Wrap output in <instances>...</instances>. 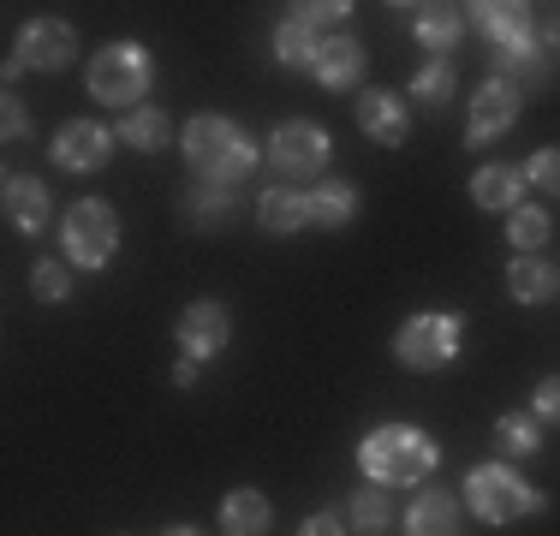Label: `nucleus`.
Instances as JSON below:
<instances>
[{
    "label": "nucleus",
    "instance_id": "1",
    "mask_svg": "<svg viewBox=\"0 0 560 536\" xmlns=\"http://www.w3.org/2000/svg\"><path fill=\"white\" fill-rule=\"evenodd\" d=\"M435 441L423 435V429L411 423H382L364 435V447H358V465H364L370 482H382V489H399V482H423L435 471Z\"/></svg>",
    "mask_w": 560,
    "mask_h": 536
},
{
    "label": "nucleus",
    "instance_id": "2",
    "mask_svg": "<svg viewBox=\"0 0 560 536\" xmlns=\"http://www.w3.org/2000/svg\"><path fill=\"white\" fill-rule=\"evenodd\" d=\"M185 155H191V167L203 185H233L257 167V143L221 114H203V119L185 126Z\"/></svg>",
    "mask_w": 560,
    "mask_h": 536
},
{
    "label": "nucleus",
    "instance_id": "3",
    "mask_svg": "<svg viewBox=\"0 0 560 536\" xmlns=\"http://www.w3.org/2000/svg\"><path fill=\"white\" fill-rule=\"evenodd\" d=\"M465 501H471V513L483 518V525H513V518L537 513L542 494L530 489L513 465H477V471L465 477Z\"/></svg>",
    "mask_w": 560,
    "mask_h": 536
},
{
    "label": "nucleus",
    "instance_id": "4",
    "mask_svg": "<svg viewBox=\"0 0 560 536\" xmlns=\"http://www.w3.org/2000/svg\"><path fill=\"white\" fill-rule=\"evenodd\" d=\"M143 90H150V54H143L138 43H108L96 60H90V96L96 102L138 114Z\"/></svg>",
    "mask_w": 560,
    "mask_h": 536
},
{
    "label": "nucleus",
    "instance_id": "5",
    "mask_svg": "<svg viewBox=\"0 0 560 536\" xmlns=\"http://www.w3.org/2000/svg\"><path fill=\"white\" fill-rule=\"evenodd\" d=\"M119 245V214L102 203V197H84V203L66 209L60 221V250L72 268H102Z\"/></svg>",
    "mask_w": 560,
    "mask_h": 536
},
{
    "label": "nucleus",
    "instance_id": "6",
    "mask_svg": "<svg viewBox=\"0 0 560 536\" xmlns=\"http://www.w3.org/2000/svg\"><path fill=\"white\" fill-rule=\"evenodd\" d=\"M465 346L459 316H411L406 328L394 334V358L406 370H447Z\"/></svg>",
    "mask_w": 560,
    "mask_h": 536
},
{
    "label": "nucleus",
    "instance_id": "7",
    "mask_svg": "<svg viewBox=\"0 0 560 536\" xmlns=\"http://www.w3.org/2000/svg\"><path fill=\"white\" fill-rule=\"evenodd\" d=\"M471 24L501 48V60H537V12L525 0H483L471 7Z\"/></svg>",
    "mask_w": 560,
    "mask_h": 536
},
{
    "label": "nucleus",
    "instance_id": "8",
    "mask_svg": "<svg viewBox=\"0 0 560 536\" xmlns=\"http://www.w3.org/2000/svg\"><path fill=\"white\" fill-rule=\"evenodd\" d=\"M328 155H335V143H328V131L311 126V119H287V126L275 131V143H269V161L287 173V179H311V173H323Z\"/></svg>",
    "mask_w": 560,
    "mask_h": 536
},
{
    "label": "nucleus",
    "instance_id": "9",
    "mask_svg": "<svg viewBox=\"0 0 560 536\" xmlns=\"http://www.w3.org/2000/svg\"><path fill=\"white\" fill-rule=\"evenodd\" d=\"M78 60V36L72 24L60 19H36L19 31V54H12L7 72H24V66H36V72H66V66Z\"/></svg>",
    "mask_w": 560,
    "mask_h": 536
},
{
    "label": "nucleus",
    "instance_id": "10",
    "mask_svg": "<svg viewBox=\"0 0 560 536\" xmlns=\"http://www.w3.org/2000/svg\"><path fill=\"white\" fill-rule=\"evenodd\" d=\"M513 119H518V90H513V78H489V84H477V96H471L465 143H471V150H483L489 138L513 131Z\"/></svg>",
    "mask_w": 560,
    "mask_h": 536
},
{
    "label": "nucleus",
    "instance_id": "11",
    "mask_svg": "<svg viewBox=\"0 0 560 536\" xmlns=\"http://www.w3.org/2000/svg\"><path fill=\"white\" fill-rule=\"evenodd\" d=\"M226 340H233V316H226V304L215 299H197L191 311L179 316V358H215L226 352Z\"/></svg>",
    "mask_w": 560,
    "mask_h": 536
},
{
    "label": "nucleus",
    "instance_id": "12",
    "mask_svg": "<svg viewBox=\"0 0 560 536\" xmlns=\"http://www.w3.org/2000/svg\"><path fill=\"white\" fill-rule=\"evenodd\" d=\"M108 150H114V131H102L96 119H66L55 131V161L72 173H96L108 167Z\"/></svg>",
    "mask_w": 560,
    "mask_h": 536
},
{
    "label": "nucleus",
    "instance_id": "13",
    "mask_svg": "<svg viewBox=\"0 0 560 536\" xmlns=\"http://www.w3.org/2000/svg\"><path fill=\"white\" fill-rule=\"evenodd\" d=\"M358 126H364V138H376V143H406V131H411V107L394 96V90H364L358 96Z\"/></svg>",
    "mask_w": 560,
    "mask_h": 536
},
{
    "label": "nucleus",
    "instance_id": "14",
    "mask_svg": "<svg viewBox=\"0 0 560 536\" xmlns=\"http://www.w3.org/2000/svg\"><path fill=\"white\" fill-rule=\"evenodd\" d=\"M406 536H459V501L447 489H423L406 513Z\"/></svg>",
    "mask_w": 560,
    "mask_h": 536
},
{
    "label": "nucleus",
    "instance_id": "15",
    "mask_svg": "<svg viewBox=\"0 0 560 536\" xmlns=\"http://www.w3.org/2000/svg\"><path fill=\"white\" fill-rule=\"evenodd\" d=\"M7 221H12V233H43L48 226V185L43 179H7Z\"/></svg>",
    "mask_w": 560,
    "mask_h": 536
},
{
    "label": "nucleus",
    "instance_id": "16",
    "mask_svg": "<svg viewBox=\"0 0 560 536\" xmlns=\"http://www.w3.org/2000/svg\"><path fill=\"white\" fill-rule=\"evenodd\" d=\"M311 72L323 78V90H352L358 72H364V48H358L352 36H335V43H323Z\"/></svg>",
    "mask_w": 560,
    "mask_h": 536
},
{
    "label": "nucleus",
    "instance_id": "17",
    "mask_svg": "<svg viewBox=\"0 0 560 536\" xmlns=\"http://www.w3.org/2000/svg\"><path fill=\"white\" fill-rule=\"evenodd\" d=\"M269 501H262L257 489H233L221 501V531L226 536H269Z\"/></svg>",
    "mask_w": 560,
    "mask_h": 536
},
{
    "label": "nucleus",
    "instance_id": "18",
    "mask_svg": "<svg viewBox=\"0 0 560 536\" xmlns=\"http://www.w3.org/2000/svg\"><path fill=\"white\" fill-rule=\"evenodd\" d=\"M506 292H513L518 304H542V299H555V292H560L555 263H542V257H513V268H506Z\"/></svg>",
    "mask_w": 560,
    "mask_h": 536
},
{
    "label": "nucleus",
    "instance_id": "19",
    "mask_svg": "<svg viewBox=\"0 0 560 536\" xmlns=\"http://www.w3.org/2000/svg\"><path fill=\"white\" fill-rule=\"evenodd\" d=\"M257 221H262V233H299V226H311V197L275 185V191H262Z\"/></svg>",
    "mask_w": 560,
    "mask_h": 536
},
{
    "label": "nucleus",
    "instance_id": "20",
    "mask_svg": "<svg viewBox=\"0 0 560 536\" xmlns=\"http://www.w3.org/2000/svg\"><path fill=\"white\" fill-rule=\"evenodd\" d=\"M518 197H525V173H518V167H477L471 203H483V209H518Z\"/></svg>",
    "mask_w": 560,
    "mask_h": 536
},
{
    "label": "nucleus",
    "instance_id": "21",
    "mask_svg": "<svg viewBox=\"0 0 560 536\" xmlns=\"http://www.w3.org/2000/svg\"><path fill=\"white\" fill-rule=\"evenodd\" d=\"M119 143H131V150H167L173 119L162 114V107H138V114L119 119Z\"/></svg>",
    "mask_w": 560,
    "mask_h": 536
},
{
    "label": "nucleus",
    "instance_id": "22",
    "mask_svg": "<svg viewBox=\"0 0 560 536\" xmlns=\"http://www.w3.org/2000/svg\"><path fill=\"white\" fill-rule=\"evenodd\" d=\"M352 214H358V191L346 179H328V185L311 191V221L316 226H346Z\"/></svg>",
    "mask_w": 560,
    "mask_h": 536
},
{
    "label": "nucleus",
    "instance_id": "23",
    "mask_svg": "<svg viewBox=\"0 0 560 536\" xmlns=\"http://www.w3.org/2000/svg\"><path fill=\"white\" fill-rule=\"evenodd\" d=\"M459 36H465V12H453V7H423L418 12V43L430 54H447Z\"/></svg>",
    "mask_w": 560,
    "mask_h": 536
},
{
    "label": "nucleus",
    "instance_id": "24",
    "mask_svg": "<svg viewBox=\"0 0 560 536\" xmlns=\"http://www.w3.org/2000/svg\"><path fill=\"white\" fill-rule=\"evenodd\" d=\"M185 214H191V226L215 233V226L233 221V191H226V185H197V191L185 197Z\"/></svg>",
    "mask_w": 560,
    "mask_h": 536
},
{
    "label": "nucleus",
    "instance_id": "25",
    "mask_svg": "<svg viewBox=\"0 0 560 536\" xmlns=\"http://www.w3.org/2000/svg\"><path fill=\"white\" fill-rule=\"evenodd\" d=\"M275 54H280V66H316V54H323V43H316V24L287 19L275 31Z\"/></svg>",
    "mask_w": 560,
    "mask_h": 536
},
{
    "label": "nucleus",
    "instance_id": "26",
    "mask_svg": "<svg viewBox=\"0 0 560 536\" xmlns=\"http://www.w3.org/2000/svg\"><path fill=\"white\" fill-rule=\"evenodd\" d=\"M506 245L525 250V257H537V250L549 245V214L530 209V203H518V209H513V221H506Z\"/></svg>",
    "mask_w": 560,
    "mask_h": 536
},
{
    "label": "nucleus",
    "instance_id": "27",
    "mask_svg": "<svg viewBox=\"0 0 560 536\" xmlns=\"http://www.w3.org/2000/svg\"><path fill=\"white\" fill-rule=\"evenodd\" d=\"M411 102L430 107V114H435V107H447V102H453V66H447V60H430V66H423V72L411 78Z\"/></svg>",
    "mask_w": 560,
    "mask_h": 536
},
{
    "label": "nucleus",
    "instance_id": "28",
    "mask_svg": "<svg viewBox=\"0 0 560 536\" xmlns=\"http://www.w3.org/2000/svg\"><path fill=\"white\" fill-rule=\"evenodd\" d=\"M388 518H394V501H388V489H382V482H370V489L352 494V525L358 531H382Z\"/></svg>",
    "mask_w": 560,
    "mask_h": 536
},
{
    "label": "nucleus",
    "instance_id": "29",
    "mask_svg": "<svg viewBox=\"0 0 560 536\" xmlns=\"http://www.w3.org/2000/svg\"><path fill=\"white\" fill-rule=\"evenodd\" d=\"M31 292L43 304H60L66 292H72V268H66V263H36L31 268Z\"/></svg>",
    "mask_w": 560,
    "mask_h": 536
},
{
    "label": "nucleus",
    "instance_id": "30",
    "mask_svg": "<svg viewBox=\"0 0 560 536\" xmlns=\"http://www.w3.org/2000/svg\"><path fill=\"white\" fill-rule=\"evenodd\" d=\"M495 447L501 453H537V423L530 418H501L495 423Z\"/></svg>",
    "mask_w": 560,
    "mask_h": 536
},
{
    "label": "nucleus",
    "instance_id": "31",
    "mask_svg": "<svg viewBox=\"0 0 560 536\" xmlns=\"http://www.w3.org/2000/svg\"><path fill=\"white\" fill-rule=\"evenodd\" d=\"M525 179H537L549 197H560V150H537V155H530Z\"/></svg>",
    "mask_w": 560,
    "mask_h": 536
},
{
    "label": "nucleus",
    "instance_id": "32",
    "mask_svg": "<svg viewBox=\"0 0 560 536\" xmlns=\"http://www.w3.org/2000/svg\"><path fill=\"white\" fill-rule=\"evenodd\" d=\"M530 406H537V418L560 423V370H555V375H542V382H537V394H530Z\"/></svg>",
    "mask_w": 560,
    "mask_h": 536
},
{
    "label": "nucleus",
    "instance_id": "33",
    "mask_svg": "<svg viewBox=\"0 0 560 536\" xmlns=\"http://www.w3.org/2000/svg\"><path fill=\"white\" fill-rule=\"evenodd\" d=\"M0 107H7V119H0V131H7V143H19L24 131H31V114H24V102H19V96H7Z\"/></svg>",
    "mask_w": 560,
    "mask_h": 536
},
{
    "label": "nucleus",
    "instance_id": "34",
    "mask_svg": "<svg viewBox=\"0 0 560 536\" xmlns=\"http://www.w3.org/2000/svg\"><path fill=\"white\" fill-rule=\"evenodd\" d=\"M560 54V12H537V60Z\"/></svg>",
    "mask_w": 560,
    "mask_h": 536
},
{
    "label": "nucleus",
    "instance_id": "35",
    "mask_svg": "<svg viewBox=\"0 0 560 536\" xmlns=\"http://www.w3.org/2000/svg\"><path fill=\"white\" fill-rule=\"evenodd\" d=\"M346 0H328V7H292V19H304V24H335V19H346Z\"/></svg>",
    "mask_w": 560,
    "mask_h": 536
},
{
    "label": "nucleus",
    "instance_id": "36",
    "mask_svg": "<svg viewBox=\"0 0 560 536\" xmlns=\"http://www.w3.org/2000/svg\"><path fill=\"white\" fill-rule=\"evenodd\" d=\"M299 536H346V525L335 513H316V518H304V525H299Z\"/></svg>",
    "mask_w": 560,
    "mask_h": 536
},
{
    "label": "nucleus",
    "instance_id": "37",
    "mask_svg": "<svg viewBox=\"0 0 560 536\" xmlns=\"http://www.w3.org/2000/svg\"><path fill=\"white\" fill-rule=\"evenodd\" d=\"M173 382L191 387V382H197V358H179V364H173Z\"/></svg>",
    "mask_w": 560,
    "mask_h": 536
},
{
    "label": "nucleus",
    "instance_id": "38",
    "mask_svg": "<svg viewBox=\"0 0 560 536\" xmlns=\"http://www.w3.org/2000/svg\"><path fill=\"white\" fill-rule=\"evenodd\" d=\"M162 536H203V531H191V525H173V531H162Z\"/></svg>",
    "mask_w": 560,
    "mask_h": 536
}]
</instances>
